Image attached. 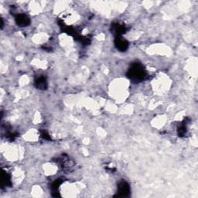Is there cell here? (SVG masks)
<instances>
[{"instance_id":"obj_2","label":"cell","mask_w":198,"mask_h":198,"mask_svg":"<svg viewBox=\"0 0 198 198\" xmlns=\"http://www.w3.org/2000/svg\"><path fill=\"white\" fill-rule=\"evenodd\" d=\"M16 22L20 26H27L30 23V20L25 15H20L16 17Z\"/></svg>"},{"instance_id":"obj_3","label":"cell","mask_w":198,"mask_h":198,"mask_svg":"<svg viewBox=\"0 0 198 198\" xmlns=\"http://www.w3.org/2000/svg\"><path fill=\"white\" fill-rule=\"evenodd\" d=\"M119 44H118V47L121 50L126 49V43L123 41V40H119Z\"/></svg>"},{"instance_id":"obj_1","label":"cell","mask_w":198,"mask_h":198,"mask_svg":"<svg viewBox=\"0 0 198 198\" xmlns=\"http://www.w3.org/2000/svg\"><path fill=\"white\" fill-rule=\"evenodd\" d=\"M131 75L135 78H142L143 77V70L142 68H139L138 66H135L131 71Z\"/></svg>"}]
</instances>
